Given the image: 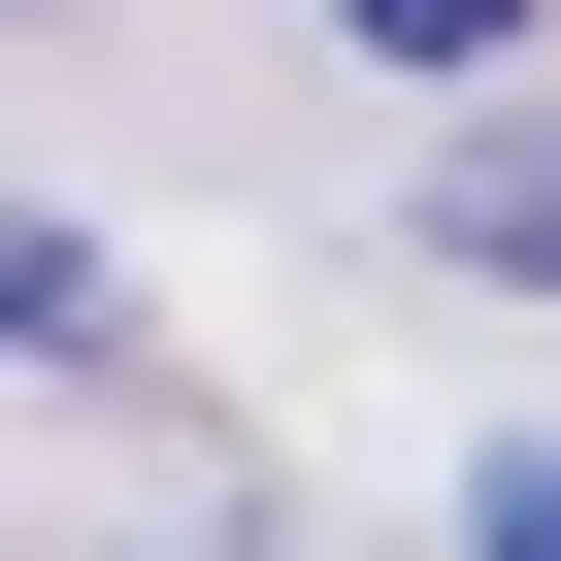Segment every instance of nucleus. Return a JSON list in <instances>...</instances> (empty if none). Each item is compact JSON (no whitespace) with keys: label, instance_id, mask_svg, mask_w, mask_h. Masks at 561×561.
I'll return each instance as SVG.
<instances>
[{"label":"nucleus","instance_id":"1","mask_svg":"<svg viewBox=\"0 0 561 561\" xmlns=\"http://www.w3.org/2000/svg\"><path fill=\"white\" fill-rule=\"evenodd\" d=\"M430 231L495 264V298H561V100H462L430 133Z\"/></svg>","mask_w":561,"mask_h":561},{"label":"nucleus","instance_id":"2","mask_svg":"<svg viewBox=\"0 0 561 561\" xmlns=\"http://www.w3.org/2000/svg\"><path fill=\"white\" fill-rule=\"evenodd\" d=\"M0 364H133L100 331V231H0Z\"/></svg>","mask_w":561,"mask_h":561},{"label":"nucleus","instance_id":"3","mask_svg":"<svg viewBox=\"0 0 561 561\" xmlns=\"http://www.w3.org/2000/svg\"><path fill=\"white\" fill-rule=\"evenodd\" d=\"M364 67H528V0H331Z\"/></svg>","mask_w":561,"mask_h":561},{"label":"nucleus","instance_id":"4","mask_svg":"<svg viewBox=\"0 0 561 561\" xmlns=\"http://www.w3.org/2000/svg\"><path fill=\"white\" fill-rule=\"evenodd\" d=\"M462 528H495V561H561V430H528V462H462Z\"/></svg>","mask_w":561,"mask_h":561}]
</instances>
